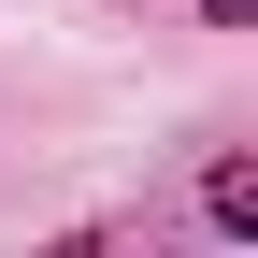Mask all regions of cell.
I'll return each mask as SVG.
<instances>
[{
    "label": "cell",
    "mask_w": 258,
    "mask_h": 258,
    "mask_svg": "<svg viewBox=\"0 0 258 258\" xmlns=\"http://www.w3.org/2000/svg\"><path fill=\"white\" fill-rule=\"evenodd\" d=\"M201 215H215V244H258V172H244V158L201 172Z\"/></svg>",
    "instance_id": "cell-1"
},
{
    "label": "cell",
    "mask_w": 258,
    "mask_h": 258,
    "mask_svg": "<svg viewBox=\"0 0 258 258\" xmlns=\"http://www.w3.org/2000/svg\"><path fill=\"white\" fill-rule=\"evenodd\" d=\"M201 29H258V0H201Z\"/></svg>",
    "instance_id": "cell-2"
}]
</instances>
